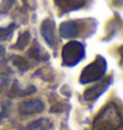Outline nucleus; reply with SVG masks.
<instances>
[{
	"instance_id": "obj_7",
	"label": "nucleus",
	"mask_w": 123,
	"mask_h": 130,
	"mask_svg": "<svg viewBox=\"0 0 123 130\" xmlns=\"http://www.w3.org/2000/svg\"><path fill=\"white\" fill-rule=\"evenodd\" d=\"M60 35L64 39H72L78 35V25L75 21H64L60 25Z\"/></svg>"
},
{
	"instance_id": "obj_9",
	"label": "nucleus",
	"mask_w": 123,
	"mask_h": 130,
	"mask_svg": "<svg viewBox=\"0 0 123 130\" xmlns=\"http://www.w3.org/2000/svg\"><path fill=\"white\" fill-rule=\"evenodd\" d=\"M50 129H52V122L46 118H40V120L29 123L24 130H50Z\"/></svg>"
},
{
	"instance_id": "obj_14",
	"label": "nucleus",
	"mask_w": 123,
	"mask_h": 130,
	"mask_svg": "<svg viewBox=\"0 0 123 130\" xmlns=\"http://www.w3.org/2000/svg\"><path fill=\"white\" fill-rule=\"evenodd\" d=\"M119 53H120V56L123 57V46H120V49H119Z\"/></svg>"
},
{
	"instance_id": "obj_1",
	"label": "nucleus",
	"mask_w": 123,
	"mask_h": 130,
	"mask_svg": "<svg viewBox=\"0 0 123 130\" xmlns=\"http://www.w3.org/2000/svg\"><path fill=\"white\" fill-rule=\"evenodd\" d=\"M122 125V117L118 108L114 104H110L99 111L95 117L93 129L94 130H116Z\"/></svg>"
},
{
	"instance_id": "obj_3",
	"label": "nucleus",
	"mask_w": 123,
	"mask_h": 130,
	"mask_svg": "<svg viewBox=\"0 0 123 130\" xmlns=\"http://www.w3.org/2000/svg\"><path fill=\"white\" fill-rule=\"evenodd\" d=\"M85 57V45L78 41H70L62 48V62L66 67H74Z\"/></svg>"
},
{
	"instance_id": "obj_10",
	"label": "nucleus",
	"mask_w": 123,
	"mask_h": 130,
	"mask_svg": "<svg viewBox=\"0 0 123 130\" xmlns=\"http://www.w3.org/2000/svg\"><path fill=\"white\" fill-rule=\"evenodd\" d=\"M29 56H31L32 58H34V60H37V61H46L49 58V56L40 48V45L37 43L34 44V46L31 51H29Z\"/></svg>"
},
{
	"instance_id": "obj_2",
	"label": "nucleus",
	"mask_w": 123,
	"mask_h": 130,
	"mask_svg": "<svg viewBox=\"0 0 123 130\" xmlns=\"http://www.w3.org/2000/svg\"><path fill=\"white\" fill-rule=\"evenodd\" d=\"M107 70V62L102 56H98L91 64L82 70L79 82L81 84H89V82H95L99 81Z\"/></svg>"
},
{
	"instance_id": "obj_6",
	"label": "nucleus",
	"mask_w": 123,
	"mask_h": 130,
	"mask_svg": "<svg viewBox=\"0 0 123 130\" xmlns=\"http://www.w3.org/2000/svg\"><path fill=\"white\" fill-rule=\"evenodd\" d=\"M111 81H113V78H110V80L105 81V82H98L97 85L91 86L90 89H87V90L85 92V94H84L85 100H87V101H93V100L98 98V97L101 96L102 93H105V90H106L107 88L110 86Z\"/></svg>"
},
{
	"instance_id": "obj_5",
	"label": "nucleus",
	"mask_w": 123,
	"mask_h": 130,
	"mask_svg": "<svg viewBox=\"0 0 123 130\" xmlns=\"http://www.w3.org/2000/svg\"><path fill=\"white\" fill-rule=\"evenodd\" d=\"M41 35L48 43L49 46L56 45V37H54V23L50 19H46L41 24Z\"/></svg>"
},
{
	"instance_id": "obj_4",
	"label": "nucleus",
	"mask_w": 123,
	"mask_h": 130,
	"mask_svg": "<svg viewBox=\"0 0 123 130\" xmlns=\"http://www.w3.org/2000/svg\"><path fill=\"white\" fill-rule=\"evenodd\" d=\"M44 110V104L38 101V100H31V101H25L19 106V111L23 116H31L34 113H40Z\"/></svg>"
},
{
	"instance_id": "obj_13",
	"label": "nucleus",
	"mask_w": 123,
	"mask_h": 130,
	"mask_svg": "<svg viewBox=\"0 0 123 130\" xmlns=\"http://www.w3.org/2000/svg\"><path fill=\"white\" fill-rule=\"evenodd\" d=\"M13 28H15V25H13V24H11L8 28H0V39L7 37L8 35L13 31Z\"/></svg>"
},
{
	"instance_id": "obj_11",
	"label": "nucleus",
	"mask_w": 123,
	"mask_h": 130,
	"mask_svg": "<svg viewBox=\"0 0 123 130\" xmlns=\"http://www.w3.org/2000/svg\"><path fill=\"white\" fill-rule=\"evenodd\" d=\"M29 40H31V33H29V32L21 33L20 37H19V40H17V43L13 45V48H15V49H24L25 46L28 45Z\"/></svg>"
},
{
	"instance_id": "obj_8",
	"label": "nucleus",
	"mask_w": 123,
	"mask_h": 130,
	"mask_svg": "<svg viewBox=\"0 0 123 130\" xmlns=\"http://www.w3.org/2000/svg\"><path fill=\"white\" fill-rule=\"evenodd\" d=\"M54 3L65 11H73L81 8L85 4V0H54Z\"/></svg>"
},
{
	"instance_id": "obj_12",
	"label": "nucleus",
	"mask_w": 123,
	"mask_h": 130,
	"mask_svg": "<svg viewBox=\"0 0 123 130\" xmlns=\"http://www.w3.org/2000/svg\"><path fill=\"white\" fill-rule=\"evenodd\" d=\"M12 62L15 67H17L21 72H25L29 68V64L27 62V60H24V57H20V56H13L12 57Z\"/></svg>"
}]
</instances>
